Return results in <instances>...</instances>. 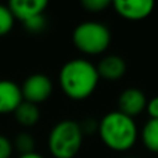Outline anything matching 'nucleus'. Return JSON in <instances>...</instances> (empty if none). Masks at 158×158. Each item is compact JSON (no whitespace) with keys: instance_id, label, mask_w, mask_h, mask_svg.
<instances>
[{"instance_id":"obj_1","label":"nucleus","mask_w":158,"mask_h":158,"mask_svg":"<svg viewBox=\"0 0 158 158\" xmlns=\"http://www.w3.org/2000/svg\"><path fill=\"white\" fill-rule=\"evenodd\" d=\"M61 90L72 100H85L94 93L100 77L89 60L75 58L63 65L58 75Z\"/></svg>"},{"instance_id":"obj_2","label":"nucleus","mask_w":158,"mask_h":158,"mask_svg":"<svg viewBox=\"0 0 158 158\" xmlns=\"http://www.w3.org/2000/svg\"><path fill=\"white\" fill-rule=\"evenodd\" d=\"M98 136L112 151L123 153L136 144L139 131L133 118L119 111H111L98 121Z\"/></svg>"},{"instance_id":"obj_3","label":"nucleus","mask_w":158,"mask_h":158,"mask_svg":"<svg viewBox=\"0 0 158 158\" xmlns=\"http://www.w3.org/2000/svg\"><path fill=\"white\" fill-rule=\"evenodd\" d=\"M83 142V132L77 121L64 119L53 126L47 144L54 158H74L79 153Z\"/></svg>"},{"instance_id":"obj_4","label":"nucleus","mask_w":158,"mask_h":158,"mask_svg":"<svg viewBox=\"0 0 158 158\" xmlns=\"http://www.w3.org/2000/svg\"><path fill=\"white\" fill-rule=\"evenodd\" d=\"M72 42L83 54L97 56L108 49L111 43V32L104 24L86 21L79 24L74 29Z\"/></svg>"},{"instance_id":"obj_5","label":"nucleus","mask_w":158,"mask_h":158,"mask_svg":"<svg viewBox=\"0 0 158 158\" xmlns=\"http://www.w3.org/2000/svg\"><path fill=\"white\" fill-rule=\"evenodd\" d=\"M53 83L44 74H32L24 81L21 86L22 98L28 103L40 104L52 96Z\"/></svg>"},{"instance_id":"obj_6","label":"nucleus","mask_w":158,"mask_h":158,"mask_svg":"<svg viewBox=\"0 0 158 158\" xmlns=\"http://www.w3.org/2000/svg\"><path fill=\"white\" fill-rule=\"evenodd\" d=\"M153 0H115L112 3L114 10L122 18L129 21H140L144 19L154 10Z\"/></svg>"},{"instance_id":"obj_7","label":"nucleus","mask_w":158,"mask_h":158,"mask_svg":"<svg viewBox=\"0 0 158 158\" xmlns=\"http://www.w3.org/2000/svg\"><path fill=\"white\" fill-rule=\"evenodd\" d=\"M147 101L148 100L146 98L144 93L140 89L129 87L123 90L118 97V111L131 118H135L146 111Z\"/></svg>"},{"instance_id":"obj_8","label":"nucleus","mask_w":158,"mask_h":158,"mask_svg":"<svg viewBox=\"0 0 158 158\" xmlns=\"http://www.w3.org/2000/svg\"><path fill=\"white\" fill-rule=\"evenodd\" d=\"M24 101L21 87L10 79L0 81V114H10L15 111Z\"/></svg>"},{"instance_id":"obj_9","label":"nucleus","mask_w":158,"mask_h":158,"mask_svg":"<svg viewBox=\"0 0 158 158\" xmlns=\"http://www.w3.org/2000/svg\"><path fill=\"white\" fill-rule=\"evenodd\" d=\"M47 4L46 0H10L8 8L13 13L14 18L21 19L22 22L36 15L44 14Z\"/></svg>"},{"instance_id":"obj_10","label":"nucleus","mask_w":158,"mask_h":158,"mask_svg":"<svg viewBox=\"0 0 158 158\" xmlns=\"http://www.w3.org/2000/svg\"><path fill=\"white\" fill-rule=\"evenodd\" d=\"M98 77L110 82L119 81L126 72V63L122 57L115 54L106 56L97 65Z\"/></svg>"},{"instance_id":"obj_11","label":"nucleus","mask_w":158,"mask_h":158,"mask_svg":"<svg viewBox=\"0 0 158 158\" xmlns=\"http://www.w3.org/2000/svg\"><path fill=\"white\" fill-rule=\"evenodd\" d=\"M14 117H15V121L21 126L31 128V126H35L39 122L40 111H39V107L36 104L28 103V101L24 100L18 106V108L14 111Z\"/></svg>"},{"instance_id":"obj_12","label":"nucleus","mask_w":158,"mask_h":158,"mask_svg":"<svg viewBox=\"0 0 158 158\" xmlns=\"http://www.w3.org/2000/svg\"><path fill=\"white\" fill-rule=\"evenodd\" d=\"M140 137L147 150L158 153V119H148L140 132Z\"/></svg>"},{"instance_id":"obj_13","label":"nucleus","mask_w":158,"mask_h":158,"mask_svg":"<svg viewBox=\"0 0 158 158\" xmlns=\"http://www.w3.org/2000/svg\"><path fill=\"white\" fill-rule=\"evenodd\" d=\"M14 21L15 18L8 6L0 4V36H6L7 33H10V31L14 27Z\"/></svg>"},{"instance_id":"obj_14","label":"nucleus","mask_w":158,"mask_h":158,"mask_svg":"<svg viewBox=\"0 0 158 158\" xmlns=\"http://www.w3.org/2000/svg\"><path fill=\"white\" fill-rule=\"evenodd\" d=\"M13 147H15L17 150L22 154H28V153H33V147H35V139L31 136L29 133L24 132V133H19L18 136L14 140Z\"/></svg>"},{"instance_id":"obj_15","label":"nucleus","mask_w":158,"mask_h":158,"mask_svg":"<svg viewBox=\"0 0 158 158\" xmlns=\"http://www.w3.org/2000/svg\"><path fill=\"white\" fill-rule=\"evenodd\" d=\"M25 27V29L31 33H39L46 28V18H44V14L42 15H36L33 18H29L27 21L22 22Z\"/></svg>"},{"instance_id":"obj_16","label":"nucleus","mask_w":158,"mask_h":158,"mask_svg":"<svg viewBox=\"0 0 158 158\" xmlns=\"http://www.w3.org/2000/svg\"><path fill=\"white\" fill-rule=\"evenodd\" d=\"M112 3L110 0H83L82 7L87 10L89 13H100L111 6Z\"/></svg>"},{"instance_id":"obj_17","label":"nucleus","mask_w":158,"mask_h":158,"mask_svg":"<svg viewBox=\"0 0 158 158\" xmlns=\"http://www.w3.org/2000/svg\"><path fill=\"white\" fill-rule=\"evenodd\" d=\"M13 154V143L6 136L0 135V158H10Z\"/></svg>"},{"instance_id":"obj_18","label":"nucleus","mask_w":158,"mask_h":158,"mask_svg":"<svg viewBox=\"0 0 158 158\" xmlns=\"http://www.w3.org/2000/svg\"><path fill=\"white\" fill-rule=\"evenodd\" d=\"M146 110H147L148 115H150V119H158V96L150 98L147 101Z\"/></svg>"},{"instance_id":"obj_19","label":"nucleus","mask_w":158,"mask_h":158,"mask_svg":"<svg viewBox=\"0 0 158 158\" xmlns=\"http://www.w3.org/2000/svg\"><path fill=\"white\" fill-rule=\"evenodd\" d=\"M18 158H43L40 156V154H38V153H28V154H22V156H19Z\"/></svg>"},{"instance_id":"obj_20","label":"nucleus","mask_w":158,"mask_h":158,"mask_svg":"<svg viewBox=\"0 0 158 158\" xmlns=\"http://www.w3.org/2000/svg\"><path fill=\"white\" fill-rule=\"evenodd\" d=\"M125 158H133V157H125Z\"/></svg>"}]
</instances>
